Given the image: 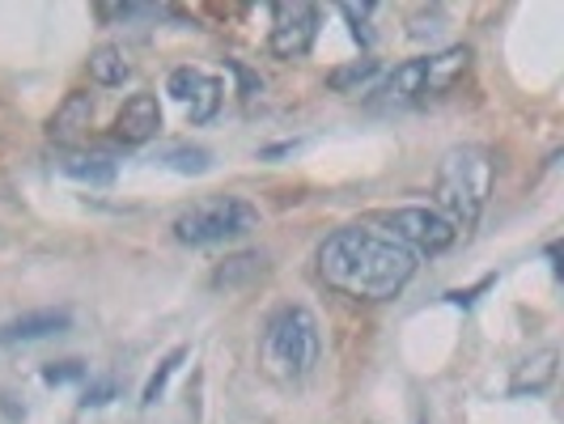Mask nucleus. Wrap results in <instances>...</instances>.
Listing matches in <instances>:
<instances>
[{"instance_id":"obj_10","label":"nucleus","mask_w":564,"mask_h":424,"mask_svg":"<svg viewBox=\"0 0 564 424\" xmlns=\"http://www.w3.org/2000/svg\"><path fill=\"white\" fill-rule=\"evenodd\" d=\"M73 327V311H30L0 327V344H34Z\"/></svg>"},{"instance_id":"obj_9","label":"nucleus","mask_w":564,"mask_h":424,"mask_svg":"<svg viewBox=\"0 0 564 424\" xmlns=\"http://www.w3.org/2000/svg\"><path fill=\"white\" fill-rule=\"evenodd\" d=\"M424 98H429V56L403 59L378 89L382 107H412V102H424Z\"/></svg>"},{"instance_id":"obj_8","label":"nucleus","mask_w":564,"mask_h":424,"mask_svg":"<svg viewBox=\"0 0 564 424\" xmlns=\"http://www.w3.org/2000/svg\"><path fill=\"white\" fill-rule=\"evenodd\" d=\"M162 132V107L153 94H132L115 115V137L123 144H144Z\"/></svg>"},{"instance_id":"obj_16","label":"nucleus","mask_w":564,"mask_h":424,"mask_svg":"<svg viewBox=\"0 0 564 424\" xmlns=\"http://www.w3.org/2000/svg\"><path fill=\"white\" fill-rule=\"evenodd\" d=\"M158 162L170 170H178V174H204V170L213 166V153L199 149V144H170V149H162Z\"/></svg>"},{"instance_id":"obj_7","label":"nucleus","mask_w":564,"mask_h":424,"mask_svg":"<svg viewBox=\"0 0 564 424\" xmlns=\"http://www.w3.org/2000/svg\"><path fill=\"white\" fill-rule=\"evenodd\" d=\"M166 94L174 102H183L187 115H192V123H208V119H217L221 111V98H226V89L217 77H208V73H199V68H174L166 77Z\"/></svg>"},{"instance_id":"obj_21","label":"nucleus","mask_w":564,"mask_h":424,"mask_svg":"<svg viewBox=\"0 0 564 424\" xmlns=\"http://www.w3.org/2000/svg\"><path fill=\"white\" fill-rule=\"evenodd\" d=\"M229 73H234V77H238V85H242V98H254V94H259V89H263V81H259V77H254L251 68H242V64H238V59H229Z\"/></svg>"},{"instance_id":"obj_4","label":"nucleus","mask_w":564,"mask_h":424,"mask_svg":"<svg viewBox=\"0 0 564 424\" xmlns=\"http://www.w3.org/2000/svg\"><path fill=\"white\" fill-rule=\"evenodd\" d=\"M251 229H259V208L242 196L199 199L187 213L174 217V238L183 247H221V242H234Z\"/></svg>"},{"instance_id":"obj_14","label":"nucleus","mask_w":564,"mask_h":424,"mask_svg":"<svg viewBox=\"0 0 564 424\" xmlns=\"http://www.w3.org/2000/svg\"><path fill=\"white\" fill-rule=\"evenodd\" d=\"M59 170L68 174V178H77V183H89V187H107L115 178V157L111 153H73V157H64Z\"/></svg>"},{"instance_id":"obj_17","label":"nucleus","mask_w":564,"mask_h":424,"mask_svg":"<svg viewBox=\"0 0 564 424\" xmlns=\"http://www.w3.org/2000/svg\"><path fill=\"white\" fill-rule=\"evenodd\" d=\"M263 272V254H234V259H226L217 272H213V284L217 289H238V284H247L251 276H259Z\"/></svg>"},{"instance_id":"obj_12","label":"nucleus","mask_w":564,"mask_h":424,"mask_svg":"<svg viewBox=\"0 0 564 424\" xmlns=\"http://www.w3.org/2000/svg\"><path fill=\"white\" fill-rule=\"evenodd\" d=\"M471 68V47H446L437 56H429V98H442L446 89L467 77Z\"/></svg>"},{"instance_id":"obj_6","label":"nucleus","mask_w":564,"mask_h":424,"mask_svg":"<svg viewBox=\"0 0 564 424\" xmlns=\"http://www.w3.org/2000/svg\"><path fill=\"white\" fill-rule=\"evenodd\" d=\"M318 4H272V34L268 47L276 59H302L311 56L314 39H318Z\"/></svg>"},{"instance_id":"obj_5","label":"nucleus","mask_w":564,"mask_h":424,"mask_svg":"<svg viewBox=\"0 0 564 424\" xmlns=\"http://www.w3.org/2000/svg\"><path fill=\"white\" fill-rule=\"evenodd\" d=\"M373 229H382L387 238H395L399 247H408L412 254H442L454 247L458 229L437 213V208H424V204H408V208H391V213H378Z\"/></svg>"},{"instance_id":"obj_22","label":"nucleus","mask_w":564,"mask_h":424,"mask_svg":"<svg viewBox=\"0 0 564 424\" xmlns=\"http://www.w3.org/2000/svg\"><path fill=\"white\" fill-rule=\"evenodd\" d=\"M43 378L47 382H73V378H82V366L77 361H64V366H52V369H43Z\"/></svg>"},{"instance_id":"obj_11","label":"nucleus","mask_w":564,"mask_h":424,"mask_svg":"<svg viewBox=\"0 0 564 424\" xmlns=\"http://www.w3.org/2000/svg\"><path fill=\"white\" fill-rule=\"evenodd\" d=\"M89 119H94V98L85 89H73L56 107V115H52L47 137L56 144H77L85 137V128H89Z\"/></svg>"},{"instance_id":"obj_18","label":"nucleus","mask_w":564,"mask_h":424,"mask_svg":"<svg viewBox=\"0 0 564 424\" xmlns=\"http://www.w3.org/2000/svg\"><path fill=\"white\" fill-rule=\"evenodd\" d=\"M378 77V59H352V64H344V68H336L332 77H327V85L336 89V94H352L357 85H366Z\"/></svg>"},{"instance_id":"obj_19","label":"nucleus","mask_w":564,"mask_h":424,"mask_svg":"<svg viewBox=\"0 0 564 424\" xmlns=\"http://www.w3.org/2000/svg\"><path fill=\"white\" fill-rule=\"evenodd\" d=\"M183 361H187V348H174V352H170L166 361H162V366H158V373H153V378H149V382H144V395H141V403H144V407H153V403H158V399L166 395L170 378H174V373H178V366H183Z\"/></svg>"},{"instance_id":"obj_2","label":"nucleus","mask_w":564,"mask_h":424,"mask_svg":"<svg viewBox=\"0 0 564 424\" xmlns=\"http://www.w3.org/2000/svg\"><path fill=\"white\" fill-rule=\"evenodd\" d=\"M323 336H318V318L306 306H281L263 323L259 336V366L268 378H276L284 387L306 382L318 366Z\"/></svg>"},{"instance_id":"obj_23","label":"nucleus","mask_w":564,"mask_h":424,"mask_svg":"<svg viewBox=\"0 0 564 424\" xmlns=\"http://www.w3.org/2000/svg\"><path fill=\"white\" fill-rule=\"evenodd\" d=\"M111 395H115V387L111 382H102V387H94V391L85 395V407H102V403H111Z\"/></svg>"},{"instance_id":"obj_20","label":"nucleus","mask_w":564,"mask_h":424,"mask_svg":"<svg viewBox=\"0 0 564 424\" xmlns=\"http://www.w3.org/2000/svg\"><path fill=\"white\" fill-rule=\"evenodd\" d=\"M339 13L352 22V39L361 47H373V30H369V18H373V4H339Z\"/></svg>"},{"instance_id":"obj_15","label":"nucleus","mask_w":564,"mask_h":424,"mask_svg":"<svg viewBox=\"0 0 564 424\" xmlns=\"http://www.w3.org/2000/svg\"><path fill=\"white\" fill-rule=\"evenodd\" d=\"M89 77L98 85H123L132 77V64H128V56H123L119 47L102 43V47L89 52Z\"/></svg>"},{"instance_id":"obj_3","label":"nucleus","mask_w":564,"mask_h":424,"mask_svg":"<svg viewBox=\"0 0 564 424\" xmlns=\"http://www.w3.org/2000/svg\"><path fill=\"white\" fill-rule=\"evenodd\" d=\"M492 153L484 144H458L437 166V213L454 229H471L484 217V204L492 196Z\"/></svg>"},{"instance_id":"obj_1","label":"nucleus","mask_w":564,"mask_h":424,"mask_svg":"<svg viewBox=\"0 0 564 424\" xmlns=\"http://www.w3.org/2000/svg\"><path fill=\"white\" fill-rule=\"evenodd\" d=\"M318 276L357 302H387L416 276V254L373 226H344L318 247Z\"/></svg>"},{"instance_id":"obj_13","label":"nucleus","mask_w":564,"mask_h":424,"mask_svg":"<svg viewBox=\"0 0 564 424\" xmlns=\"http://www.w3.org/2000/svg\"><path fill=\"white\" fill-rule=\"evenodd\" d=\"M552 378H556V348H543L535 357H527L518 373H513V382H509V391L513 395H539V391H547L552 387Z\"/></svg>"}]
</instances>
